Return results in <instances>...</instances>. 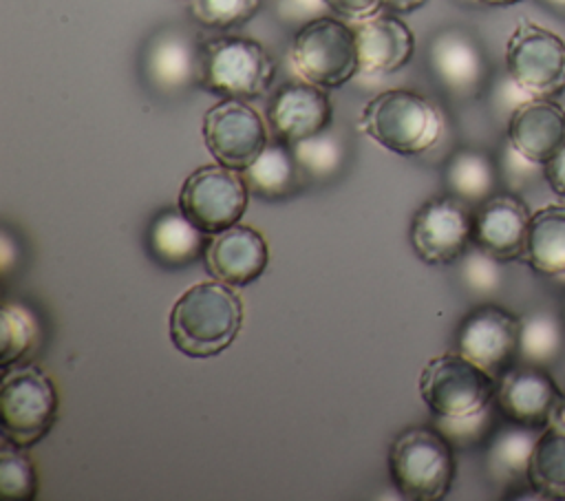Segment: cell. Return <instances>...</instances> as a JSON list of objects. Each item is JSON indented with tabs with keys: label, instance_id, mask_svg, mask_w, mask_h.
Instances as JSON below:
<instances>
[{
	"label": "cell",
	"instance_id": "cell-1",
	"mask_svg": "<svg viewBox=\"0 0 565 501\" xmlns=\"http://www.w3.org/2000/svg\"><path fill=\"white\" fill-rule=\"evenodd\" d=\"M243 327V300L234 287L212 278L188 287L172 305L168 333L174 349L188 358L223 353Z\"/></svg>",
	"mask_w": 565,
	"mask_h": 501
},
{
	"label": "cell",
	"instance_id": "cell-2",
	"mask_svg": "<svg viewBox=\"0 0 565 501\" xmlns=\"http://www.w3.org/2000/svg\"><path fill=\"white\" fill-rule=\"evenodd\" d=\"M358 126L382 148L395 154L415 157L439 141L444 132V113L422 93L388 88L364 104Z\"/></svg>",
	"mask_w": 565,
	"mask_h": 501
},
{
	"label": "cell",
	"instance_id": "cell-3",
	"mask_svg": "<svg viewBox=\"0 0 565 501\" xmlns=\"http://www.w3.org/2000/svg\"><path fill=\"white\" fill-rule=\"evenodd\" d=\"M388 472L402 497L411 501H439L455 481V446L437 428H404L391 441Z\"/></svg>",
	"mask_w": 565,
	"mask_h": 501
},
{
	"label": "cell",
	"instance_id": "cell-4",
	"mask_svg": "<svg viewBox=\"0 0 565 501\" xmlns=\"http://www.w3.org/2000/svg\"><path fill=\"white\" fill-rule=\"evenodd\" d=\"M276 75L269 51L243 35H218L199 44V84L221 97L256 99Z\"/></svg>",
	"mask_w": 565,
	"mask_h": 501
},
{
	"label": "cell",
	"instance_id": "cell-5",
	"mask_svg": "<svg viewBox=\"0 0 565 501\" xmlns=\"http://www.w3.org/2000/svg\"><path fill=\"white\" fill-rule=\"evenodd\" d=\"M289 62L296 75L320 88H340L360 73L353 24L335 15H320L298 26Z\"/></svg>",
	"mask_w": 565,
	"mask_h": 501
},
{
	"label": "cell",
	"instance_id": "cell-6",
	"mask_svg": "<svg viewBox=\"0 0 565 501\" xmlns=\"http://www.w3.org/2000/svg\"><path fill=\"white\" fill-rule=\"evenodd\" d=\"M57 391L51 377L35 364L2 371L0 430L15 446L31 448L42 441L57 422Z\"/></svg>",
	"mask_w": 565,
	"mask_h": 501
},
{
	"label": "cell",
	"instance_id": "cell-7",
	"mask_svg": "<svg viewBox=\"0 0 565 501\" xmlns=\"http://www.w3.org/2000/svg\"><path fill=\"white\" fill-rule=\"evenodd\" d=\"M417 388L435 417H466L494 402L497 377L450 351L426 362Z\"/></svg>",
	"mask_w": 565,
	"mask_h": 501
},
{
	"label": "cell",
	"instance_id": "cell-8",
	"mask_svg": "<svg viewBox=\"0 0 565 501\" xmlns=\"http://www.w3.org/2000/svg\"><path fill=\"white\" fill-rule=\"evenodd\" d=\"M505 71L530 97H558L565 90V40L521 20L505 44Z\"/></svg>",
	"mask_w": 565,
	"mask_h": 501
},
{
	"label": "cell",
	"instance_id": "cell-9",
	"mask_svg": "<svg viewBox=\"0 0 565 501\" xmlns=\"http://www.w3.org/2000/svg\"><path fill=\"white\" fill-rule=\"evenodd\" d=\"M249 194L241 170L207 163L185 177L179 192V207L203 232L218 234L243 218Z\"/></svg>",
	"mask_w": 565,
	"mask_h": 501
},
{
	"label": "cell",
	"instance_id": "cell-10",
	"mask_svg": "<svg viewBox=\"0 0 565 501\" xmlns=\"http://www.w3.org/2000/svg\"><path fill=\"white\" fill-rule=\"evenodd\" d=\"M203 143L216 163L245 170L269 143L260 113L245 99L223 97L203 115Z\"/></svg>",
	"mask_w": 565,
	"mask_h": 501
},
{
	"label": "cell",
	"instance_id": "cell-11",
	"mask_svg": "<svg viewBox=\"0 0 565 501\" xmlns=\"http://www.w3.org/2000/svg\"><path fill=\"white\" fill-rule=\"evenodd\" d=\"M472 216L475 210L452 194L422 203L408 230L417 258L428 265L457 263L472 245Z\"/></svg>",
	"mask_w": 565,
	"mask_h": 501
},
{
	"label": "cell",
	"instance_id": "cell-12",
	"mask_svg": "<svg viewBox=\"0 0 565 501\" xmlns=\"http://www.w3.org/2000/svg\"><path fill=\"white\" fill-rule=\"evenodd\" d=\"M519 331L521 316L486 302L461 318L455 331V351L499 377L519 358Z\"/></svg>",
	"mask_w": 565,
	"mask_h": 501
},
{
	"label": "cell",
	"instance_id": "cell-13",
	"mask_svg": "<svg viewBox=\"0 0 565 501\" xmlns=\"http://www.w3.org/2000/svg\"><path fill=\"white\" fill-rule=\"evenodd\" d=\"M565 404L545 366L514 362L497 377L494 406L508 422L545 428Z\"/></svg>",
	"mask_w": 565,
	"mask_h": 501
},
{
	"label": "cell",
	"instance_id": "cell-14",
	"mask_svg": "<svg viewBox=\"0 0 565 501\" xmlns=\"http://www.w3.org/2000/svg\"><path fill=\"white\" fill-rule=\"evenodd\" d=\"M428 64L444 90L457 99H472L488 84L486 53L463 29L439 31L430 40Z\"/></svg>",
	"mask_w": 565,
	"mask_h": 501
},
{
	"label": "cell",
	"instance_id": "cell-15",
	"mask_svg": "<svg viewBox=\"0 0 565 501\" xmlns=\"http://www.w3.org/2000/svg\"><path fill=\"white\" fill-rule=\"evenodd\" d=\"M333 106L324 88L305 79L282 84L267 106V126L274 139L296 143L331 126Z\"/></svg>",
	"mask_w": 565,
	"mask_h": 501
},
{
	"label": "cell",
	"instance_id": "cell-16",
	"mask_svg": "<svg viewBox=\"0 0 565 501\" xmlns=\"http://www.w3.org/2000/svg\"><path fill=\"white\" fill-rule=\"evenodd\" d=\"M532 212L516 192H494L475 207L472 245L501 263L523 258Z\"/></svg>",
	"mask_w": 565,
	"mask_h": 501
},
{
	"label": "cell",
	"instance_id": "cell-17",
	"mask_svg": "<svg viewBox=\"0 0 565 501\" xmlns=\"http://www.w3.org/2000/svg\"><path fill=\"white\" fill-rule=\"evenodd\" d=\"M203 260L212 278L230 287H245L265 274L269 247L258 230L236 223L210 236Z\"/></svg>",
	"mask_w": 565,
	"mask_h": 501
},
{
	"label": "cell",
	"instance_id": "cell-18",
	"mask_svg": "<svg viewBox=\"0 0 565 501\" xmlns=\"http://www.w3.org/2000/svg\"><path fill=\"white\" fill-rule=\"evenodd\" d=\"M353 31L362 75L380 77L397 73L415 53L411 26L391 11H380L366 20L353 22Z\"/></svg>",
	"mask_w": 565,
	"mask_h": 501
},
{
	"label": "cell",
	"instance_id": "cell-19",
	"mask_svg": "<svg viewBox=\"0 0 565 501\" xmlns=\"http://www.w3.org/2000/svg\"><path fill=\"white\" fill-rule=\"evenodd\" d=\"M505 137L523 157L545 166L565 148V108L554 99L532 97L510 115Z\"/></svg>",
	"mask_w": 565,
	"mask_h": 501
},
{
	"label": "cell",
	"instance_id": "cell-20",
	"mask_svg": "<svg viewBox=\"0 0 565 501\" xmlns=\"http://www.w3.org/2000/svg\"><path fill=\"white\" fill-rule=\"evenodd\" d=\"M146 73L161 90L188 88L199 82V46L179 29L161 31L146 51Z\"/></svg>",
	"mask_w": 565,
	"mask_h": 501
},
{
	"label": "cell",
	"instance_id": "cell-21",
	"mask_svg": "<svg viewBox=\"0 0 565 501\" xmlns=\"http://www.w3.org/2000/svg\"><path fill=\"white\" fill-rule=\"evenodd\" d=\"M207 232L194 225L181 207L161 210L148 230V245L154 258L168 267H185L205 256Z\"/></svg>",
	"mask_w": 565,
	"mask_h": 501
},
{
	"label": "cell",
	"instance_id": "cell-22",
	"mask_svg": "<svg viewBox=\"0 0 565 501\" xmlns=\"http://www.w3.org/2000/svg\"><path fill=\"white\" fill-rule=\"evenodd\" d=\"M523 260L539 276H565V203H547L532 214Z\"/></svg>",
	"mask_w": 565,
	"mask_h": 501
},
{
	"label": "cell",
	"instance_id": "cell-23",
	"mask_svg": "<svg viewBox=\"0 0 565 501\" xmlns=\"http://www.w3.org/2000/svg\"><path fill=\"white\" fill-rule=\"evenodd\" d=\"M527 486L550 501H565V404L541 428L527 463Z\"/></svg>",
	"mask_w": 565,
	"mask_h": 501
},
{
	"label": "cell",
	"instance_id": "cell-24",
	"mask_svg": "<svg viewBox=\"0 0 565 501\" xmlns=\"http://www.w3.org/2000/svg\"><path fill=\"white\" fill-rule=\"evenodd\" d=\"M541 428L521 426L508 419L503 426H497L492 430L486 446V472L494 483H527V463Z\"/></svg>",
	"mask_w": 565,
	"mask_h": 501
},
{
	"label": "cell",
	"instance_id": "cell-25",
	"mask_svg": "<svg viewBox=\"0 0 565 501\" xmlns=\"http://www.w3.org/2000/svg\"><path fill=\"white\" fill-rule=\"evenodd\" d=\"M444 183L452 196L477 207L497 192L501 183L499 163L483 150L459 148L444 166Z\"/></svg>",
	"mask_w": 565,
	"mask_h": 501
},
{
	"label": "cell",
	"instance_id": "cell-26",
	"mask_svg": "<svg viewBox=\"0 0 565 501\" xmlns=\"http://www.w3.org/2000/svg\"><path fill=\"white\" fill-rule=\"evenodd\" d=\"M302 174L305 172L300 170L291 146L278 139H271L263 152L243 170L249 192L267 201L291 196L300 188Z\"/></svg>",
	"mask_w": 565,
	"mask_h": 501
},
{
	"label": "cell",
	"instance_id": "cell-27",
	"mask_svg": "<svg viewBox=\"0 0 565 501\" xmlns=\"http://www.w3.org/2000/svg\"><path fill=\"white\" fill-rule=\"evenodd\" d=\"M565 353V320L552 309H532L521 316L516 362L550 366Z\"/></svg>",
	"mask_w": 565,
	"mask_h": 501
},
{
	"label": "cell",
	"instance_id": "cell-28",
	"mask_svg": "<svg viewBox=\"0 0 565 501\" xmlns=\"http://www.w3.org/2000/svg\"><path fill=\"white\" fill-rule=\"evenodd\" d=\"M38 342V318L15 300H4L0 309V366L20 364Z\"/></svg>",
	"mask_w": 565,
	"mask_h": 501
},
{
	"label": "cell",
	"instance_id": "cell-29",
	"mask_svg": "<svg viewBox=\"0 0 565 501\" xmlns=\"http://www.w3.org/2000/svg\"><path fill=\"white\" fill-rule=\"evenodd\" d=\"M0 497L4 501H31L38 497V472L22 446L0 444Z\"/></svg>",
	"mask_w": 565,
	"mask_h": 501
},
{
	"label": "cell",
	"instance_id": "cell-30",
	"mask_svg": "<svg viewBox=\"0 0 565 501\" xmlns=\"http://www.w3.org/2000/svg\"><path fill=\"white\" fill-rule=\"evenodd\" d=\"M291 152L307 177H329L338 172L344 159L342 141L338 139V135L329 132V128L313 137L291 143Z\"/></svg>",
	"mask_w": 565,
	"mask_h": 501
},
{
	"label": "cell",
	"instance_id": "cell-31",
	"mask_svg": "<svg viewBox=\"0 0 565 501\" xmlns=\"http://www.w3.org/2000/svg\"><path fill=\"white\" fill-rule=\"evenodd\" d=\"M263 0H190L188 11L201 26L207 29H234L249 22Z\"/></svg>",
	"mask_w": 565,
	"mask_h": 501
},
{
	"label": "cell",
	"instance_id": "cell-32",
	"mask_svg": "<svg viewBox=\"0 0 565 501\" xmlns=\"http://www.w3.org/2000/svg\"><path fill=\"white\" fill-rule=\"evenodd\" d=\"M459 278L466 289L479 296L497 294L503 285V263L477 245H470L459 258Z\"/></svg>",
	"mask_w": 565,
	"mask_h": 501
},
{
	"label": "cell",
	"instance_id": "cell-33",
	"mask_svg": "<svg viewBox=\"0 0 565 501\" xmlns=\"http://www.w3.org/2000/svg\"><path fill=\"white\" fill-rule=\"evenodd\" d=\"M494 415H499V411H497V406L492 402L483 411L466 415V417H437V426L435 428L441 435H446V439L452 446L468 448V446H477L481 441H488V437L497 428Z\"/></svg>",
	"mask_w": 565,
	"mask_h": 501
},
{
	"label": "cell",
	"instance_id": "cell-34",
	"mask_svg": "<svg viewBox=\"0 0 565 501\" xmlns=\"http://www.w3.org/2000/svg\"><path fill=\"white\" fill-rule=\"evenodd\" d=\"M497 163L501 181L508 185L510 192H523L543 177V166L523 157L508 139L501 148V157Z\"/></svg>",
	"mask_w": 565,
	"mask_h": 501
},
{
	"label": "cell",
	"instance_id": "cell-35",
	"mask_svg": "<svg viewBox=\"0 0 565 501\" xmlns=\"http://www.w3.org/2000/svg\"><path fill=\"white\" fill-rule=\"evenodd\" d=\"M276 11L280 20L300 22V26L331 13L324 0H276Z\"/></svg>",
	"mask_w": 565,
	"mask_h": 501
},
{
	"label": "cell",
	"instance_id": "cell-36",
	"mask_svg": "<svg viewBox=\"0 0 565 501\" xmlns=\"http://www.w3.org/2000/svg\"><path fill=\"white\" fill-rule=\"evenodd\" d=\"M329 11L338 18H344L349 22L366 20L384 9L382 0H324Z\"/></svg>",
	"mask_w": 565,
	"mask_h": 501
},
{
	"label": "cell",
	"instance_id": "cell-37",
	"mask_svg": "<svg viewBox=\"0 0 565 501\" xmlns=\"http://www.w3.org/2000/svg\"><path fill=\"white\" fill-rule=\"evenodd\" d=\"M543 179L558 196H565V148L543 166Z\"/></svg>",
	"mask_w": 565,
	"mask_h": 501
},
{
	"label": "cell",
	"instance_id": "cell-38",
	"mask_svg": "<svg viewBox=\"0 0 565 501\" xmlns=\"http://www.w3.org/2000/svg\"><path fill=\"white\" fill-rule=\"evenodd\" d=\"M428 0H382L384 9L391 13H413L424 7Z\"/></svg>",
	"mask_w": 565,
	"mask_h": 501
},
{
	"label": "cell",
	"instance_id": "cell-39",
	"mask_svg": "<svg viewBox=\"0 0 565 501\" xmlns=\"http://www.w3.org/2000/svg\"><path fill=\"white\" fill-rule=\"evenodd\" d=\"M9 234L2 232V271L7 274L9 271V265H11V254H9Z\"/></svg>",
	"mask_w": 565,
	"mask_h": 501
},
{
	"label": "cell",
	"instance_id": "cell-40",
	"mask_svg": "<svg viewBox=\"0 0 565 501\" xmlns=\"http://www.w3.org/2000/svg\"><path fill=\"white\" fill-rule=\"evenodd\" d=\"M536 2H541L545 9H550L558 15H565V0H536Z\"/></svg>",
	"mask_w": 565,
	"mask_h": 501
},
{
	"label": "cell",
	"instance_id": "cell-41",
	"mask_svg": "<svg viewBox=\"0 0 565 501\" xmlns=\"http://www.w3.org/2000/svg\"><path fill=\"white\" fill-rule=\"evenodd\" d=\"M479 4H486V7H510V4H516L521 0H475Z\"/></svg>",
	"mask_w": 565,
	"mask_h": 501
},
{
	"label": "cell",
	"instance_id": "cell-42",
	"mask_svg": "<svg viewBox=\"0 0 565 501\" xmlns=\"http://www.w3.org/2000/svg\"><path fill=\"white\" fill-rule=\"evenodd\" d=\"M563 320H565V305H563Z\"/></svg>",
	"mask_w": 565,
	"mask_h": 501
}]
</instances>
